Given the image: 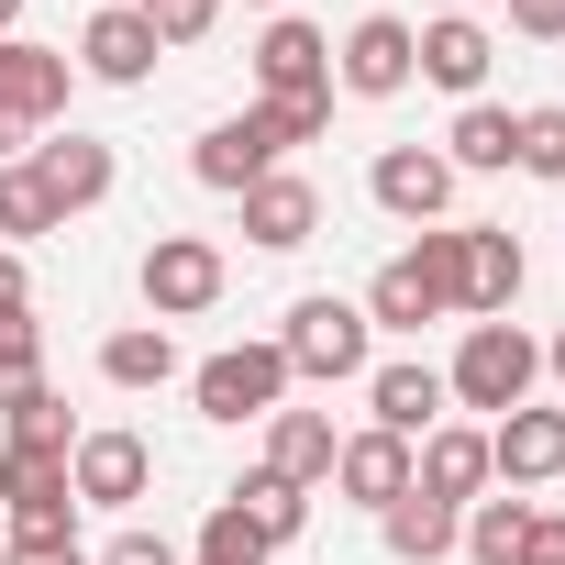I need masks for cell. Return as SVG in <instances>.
Returning a JSON list of instances; mask_svg holds the SVG:
<instances>
[{
	"instance_id": "obj_1",
	"label": "cell",
	"mask_w": 565,
	"mask_h": 565,
	"mask_svg": "<svg viewBox=\"0 0 565 565\" xmlns=\"http://www.w3.org/2000/svg\"><path fill=\"white\" fill-rule=\"evenodd\" d=\"M377 333H422V322H466V300H455V222H433V233H411L377 277H366V300H355Z\"/></svg>"
},
{
	"instance_id": "obj_2",
	"label": "cell",
	"mask_w": 565,
	"mask_h": 565,
	"mask_svg": "<svg viewBox=\"0 0 565 565\" xmlns=\"http://www.w3.org/2000/svg\"><path fill=\"white\" fill-rule=\"evenodd\" d=\"M532 377H543V344H532L521 322H466V344H455V366H444V399L477 411V422H499V411L532 399Z\"/></svg>"
},
{
	"instance_id": "obj_3",
	"label": "cell",
	"mask_w": 565,
	"mask_h": 565,
	"mask_svg": "<svg viewBox=\"0 0 565 565\" xmlns=\"http://www.w3.org/2000/svg\"><path fill=\"white\" fill-rule=\"evenodd\" d=\"M277 355H289V377H311V388H344V377L377 366V322H366L355 300L311 289V300H289V333H277Z\"/></svg>"
},
{
	"instance_id": "obj_4",
	"label": "cell",
	"mask_w": 565,
	"mask_h": 565,
	"mask_svg": "<svg viewBox=\"0 0 565 565\" xmlns=\"http://www.w3.org/2000/svg\"><path fill=\"white\" fill-rule=\"evenodd\" d=\"M134 289H145V311H156V322H200V311L233 289V266H222V244H211V233H156V244L134 255Z\"/></svg>"
},
{
	"instance_id": "obj_5",
	"label": "cell",
	"mask_w": 565,
	"mask_h": 565,
	"mask_svg": "<svg viewBox=\"0 0 565 565\" xmlns=\"http://www.w3.org/2000/svg\"><path fill=\"white\" fill-rule=\"evenodd\" d=\"M289 355L277 344H222V355H200L189 366V399H200V422H266V411H289Z\"/></svg>"
},
{
	"instance_id": "obj_6",
	"label": "cell",
	"mask_w": 565,
	"mask_h": 565,
	"mask_svg": "<svg viewBox=\"0 0 565 565\" xmlns=\"http://www.w3.org/2000/svg\"><path fill=\"white\" fill-rule=\"evenodd\" d=\"M255 100L266 111H289V100H333V34L300 23V12H277L255 34Z\"/></svg>"
},
{
	"instance_id": "obj_7",
	"label": "cell",
	"mask_w": 565,
	"mask_h": 565,
	"mask_svg": "<svg viewBox=\"0 0 565 565\" xmlns=\"http://www.w3.org/2000/svg\"><path fill=\"white\" fill-rule=\"evenodd\" d=\"M521 277H532V255H521L510 222H455V300H466V322H510Z\"/></svg>"
},
{
	"instance_id": "obj_8",
	"label": "cell",
	"mask_w": 565,
	"mask_h": 565,
	"mask_svg": "<svg viewBox=\"0 0 565 565\" xmlns=\"http://www.w3.org/2000/svg\"><path fill=\"white\" fill-rule=\"evenodd\" d=\"M67 488H78V510H134L156 488V444L122 433V422H100V433L67 444Z\"/></svg>"
},
{
	"instance_id": "obj_9",
	"label": "cell",
	"mask_w": 565,
	"mask_h": 565,
	"mask_svg": "<svg viewBox=\"0 0 565 565\" xmlns=\"http://www.w3.org/2000/svg\"><path fill=\"white\" fill-rule=\"evenodd\" d=\"M455 167H444V145H388L377 167H366V200L388 211V222H411V233H433L444 211H455Z\"/></svg>"
},
{
	"instance_id": "obj_10",
	"label": "cell",
	"mask_w": 565,
	"mask_h": 565,
	"mask_svg": "<svg viewBox=\"0 0 565 565\" xmlns=\"http://www.w3.org/2000/svg\"><path fill=\"white\" fill-rule=\"evenodd\" d=\"M411 78H422V45H411L399 12H366V23L333 45V89H355V100H399Z\"/></svg>"
},
{
	"instance_id": "obj_11",
	"label": "cell",
	"mask_w": 565,
	"mask_h": 565,
	"mask_svg": "<svg viewBox=\"0 0 565 565\" xmlns=\"http://www.w3.org/2000/svg\"><path fill=\"white\" fill-rule=\"evenodd\" d=\"M488 477L499 488H565V411H543V399L499 411L488 422Z\"/></svg>"
},
{
	"instance_id": "obj_12",
	"label": "cell",
	"mask_w": 565,
	"mask_h": 565,
	"mask_svg": "<svg viewBox=\"0 0 565 565\" xmlns=\"http://www.w3.org/2000/svg\"><path fill=\"white\" fill-rule=\"evenodd\" d=\"M67 89H78V56H56V45H34V34H0V122L45 134V122L67 111Z\"/></svg>"
},
{
	"instance_id": "obj_13",
	"label": "cell",
	"mask_w": 565,
	"mask_h": 565,
	"mask_svg": "<svg viewBox=\"0 0 565 565\" xmlns=\"http://www.w3.org/2000/svg\"><path fill=\"white\" fill-rule=\"evenodd\" d=\"M23 167L45 178V200H56V222H78V211H100V200L122 189V156H111L100 134H45V145H34Z\"/></svg>"
},
{
	"instance_id": "obj_14",
	"label": "cell",
	"mask_w": 565,
	"mask_h": 565,
	"mask_svg": "<svg viewBox=\"0 0 565 565\" xmlns=\"http://www.w3.org/2000/svg\"><path fill=\"white\" fill-rule=\"evenodd\" d=\"M411 488L444 499V510L488 499V488H499V477H488V422H433V433L411 444Z\"/></svg>"
},
{
	"instance_id": "obj_15",
	"label": "cell",
	"mask_w": 565,
	"mask_h": 565,
	"mask_svg": "<svg viewBox=\"0 0 565 565\" xmlns=\"http://www.w3.org/2000/svg\"><path fill=\"white\" fill-rule=\"evenodd\" d=\"M156 34H145V12H134V0H100V12L78 23V78H100V89H145L156 78Z\"/></svg>"
},
{
	"instance_id": "obj_16",
	"label": "cell",
	"mask_w": 565,
	"mask_h": 565,
	"mask_svg": "<svg viewBox=\"0 0 565 565\" xmlns=\"http://www.w3.org/2000/svg\"><path fill=\"white\" fill-rule=\"evenodd\" d=\"M411 45H422V78H433V89H455V100H488L499 34H488L477 12H433V23H411Z\"/></svg>"
},
{
	"instance_id": "obj_17",
	"label": "cell",
	"mask_w": 565,
	"mask_h": 565,
	"mask_svg": "<svg viewBox=\"0 0 565 565\" xmlns=\"http://www.w3.org/2000/svg\"><path fill=\"white\" fill-rule=\"evenodd\" d=\"M311 233H322V189H311V178L266 167V178L244 189V244H255V255H300Z\"/></svg>"
},
{
	"instance_id": "obj_18",
	"label": "cell",
	"mask_w": 565,
	"mask_h": 565,
	"mask_svg": "<svg viewBox=\"0 0 565 565\" xmlns=\"http://www.w3.org/2000/svg\"><path fill=\"white\" fill-rule=\"evenodd\" d=\"M266 167H277V134H266V111H233V122H211V134L189 145V178H200V189H222V200H244Z\"/></svg>"
},
{
	"instance_id": "obj_19",
	"label": "cell",
	"mask_w": 565,
	"mask_h": 565,
	"mask_svg": "<svg viewBox=\"0 0 565 565\" xmlns=\"http://www.w3.org/2000/svg\"><path fill=\"white\" fill-rule=\"evenodd\" d=\"M444 411H455V399H444V366H422V355H399V366H366V422H377V433L422 444Z\"/></svg>"
},
{
	"instance_id": "obj_20",
	"label": "cell",
	"mask_w": 565,
	"mask_h": 565,
	"mask_svg": "<svg viewBox=\"0 0 565 565\" xmlns=\"http://www.w3.org/2000/svg\"><path fill=\"white\" fill-rule=\"evenodd\" d=\"M322 488H344V510H388V499H411V444L366 422V433L333 444V477Z\"/></svg>"
},
{
	"instance_id": "obj_21",
	"label": "cell",
	"mask_w": 565,
	"mask_h": 565,
	"mask_svg": "<svg viewBox=\"0 0 565 565\" xmlns=\"http://www.w3.org/2000/svg\"><path fill=\"white\" fill-rule=\"evenodd\" d=\"M333 444H344L333 411H266V455H255V466L289 477V488H322V477H333Z\"/></svg>"
},
{
	"instance_id": "obj_22",
	"label": "cell",
	"mask_w": 565,
	"mask_h": 565,
	"mask_svg": "<svg viewBox=\"0 0 565 565\" xmlns=\"http://www.w3.org/2000/svg\"><path fill=\"white\" fill-rule=\"evenodd\" d=\"M510 145H521V111L466 100V111H455V134H444V167H455V178H510Z\"/></svg>"
},
{
	"instance_id": "obj_23",
	"label": "cell",
	"mask_w": 565,
	"mask_h": 565,
	"mask_svg": "<svg viewBox=\"0 0 565 565\" xmlns=\"http://www.w3.org/2000/svg\"><path fill=\"white\" fill-rule=\"evenodd\" d=\"M455 532H466V510H444V499H422V488L377 510V543H388L399 565H444V554H455Z\"/></svg>"
},
{
	"instance_id": "obj_24",
	"label": "cell",
	"mask_w": 565,
	"mask_h": 565,
	"mask_svg": "<svg viewBox=\"0 0 565 565\" xmlns=\"http://www.w3.org/2000/svg\"><path fill=\"white\" fill-rule=\"evenodd\" d=\"M0 510H12V521L78 510V488H67V455H34V444H0Z\"/></svg>"
},
{
	"instance_id": "obj_25",
	"label": "cell",
	"mask_w": 565,
	"mask_h": 565,
	"mask_svg": "<svg viewBox=\"0 0 565 565\" xmlns=\"http://www.w3.org/2000/svg\"><path fill=\"white\" fill-rule=\"evenodd\" d=\"M222 499H233V510H244V521L266 532V554H277V543H300V532H311V488H289V477H266V466H244V477H233Z\"/></svg>"
},
{
	"instance_id": "obj_26",
	"label": "cell",
	"mask_w": 565,
	"mask_h": 565,
	"mask_svg": "<svg viewBox=\"0 0 565 565\" xmlns=\"http://www.w3.org/2000/svg\"><path fill=\"white\" fill-rule=\"evenodd\" d=\"M100 377H111V388H167V377H178V333H167V322H122V333L100 344Z\"/></svg>"
},
{
	"instance_id": "obj_27",
	"label": "cell",
	"mask_w": 565,
	"mask_h": 565,
	"mask_svg": "<svg viewBox=\"0 0 565 565\" xmlns=\"http://www.w3.org/2000/svg\"><path fill=\"white\" fill-rule=\"evenodd\" d=\"M521 532H532V499H521V488H510V499H466L455 554H466V565H521Z\"/></svg>"
},
{
	"instance_id": "obj_28",
	"label": "cell",
	"mask_w": 565,
	"mask_h": 565,
	"mask_svg": "<svg viewBox=\"0 0 565 565\" xmlns=\"http://www.w3.org/2000/svg\"><path fill=\"white\" fill-rule=\"evenodd\" d=\"M45 233H56V200H45V178L12 156V167H0V244L23 255V244H45Z\"/></svg>"
},
{
	"instance_id": "obj_29",
	"label": "cell",
	"mask_w": 565,
	"mask_h": 565,
	"mask_svg": "<svg viewBox=\"0 0 565 565\" xmlns=\"http://www.w3.org/2000/svg\"><path fill=\"white\" fill-rule=\"evenodd\" d=\"M0 422H12V444H34V455H67V444H78V422H67V399H56L45 377L0 399Z\"/></svg>"
},
{
	"instance_id": "obj_30",
	"label": "cell",
	"mask_w": 565,
	"mask_h": 565,
	"mask_svg": "<svg viewBox=\"0 0 565 565\" xmlns=\"http://www.w3.org/2000/svg\"><path fill=\"white\" fill-rule=\"evenodd\" d=\"M510 167H521V178H543V189H565V100H532V111H521Z\"/></svg>"
},
{
	"instance_id": "obj_31",
	"label": "cell",
	"mask_w": 565,
	"mask_h": 565,
	"mask_svg": "<svg viewBox=\"0 0 565 565\" xmlns=\"http://www.w3.org/2000/svg\"><path fill=\"white\" fill-rule=\"evenodd\" d=\"M189 565H266V532L233 510V499H211V521H200V554Z\"/></svg>"
},
{
	"instance_id": "obj_32",
	"label": "cell",
	"mask_w": 565,
	"mask_h": 565,
	"mask_svg": "<svg viewBox=\"0 0 565 565\" xmlns=\"http://www.w3.org/2000/svg\"><path fill=\"white\" fill-rule=\"evenodd\" d=\"M34 377H45V322L34 311H0V399L34 388Z\"/></svg>"
},
{
	"instance_id": "obj_33",
	"label": "cell",
	"mask_w": 565,
	"mask_h": 565,
	"mask_svg": "<svg viewBox=\"0 0 565 565\" xmlns=\"http://www.w3.org/2000/svg\"><path fill=\"white\" fill-rule=\"evenodd\" d=\"M134 12H145L156 45H200V34L222 23V0H134Z\"/></svg>"
},
{
	"instance_id": "obj_34",
	"label": "cell",
	"mask_w": 565,
	"mask_h": 565,
	"mask_svg": "<svg viewBox=\"0 0 565 565\" xmlns=\"http://www.w3.org/2000/svg\"><path fill=\"white\" fill-rule=\"evenodd\" d=\"M89 565H189V554H178L167 532H111V543H100Z\"/></svg>"
},
{
	"instance_id": "obj_35",
	"label": "cell",
	"mask_w": 565,
	"mask_h": 565,
	"mask_svg": "<svg viewBox=\"0 0 565 565\" xmlns=\"http://www.w3.org/2000/svg\"><path fill=\"white\" fill-rule=\"evenodd\" d=\"M255 111H266V100H255ZM322 122H333V100H289V111H266V134H277V156H289V145H311Z\"/></svg>"
},
{
	"instance_id": "obj_36",
	"label": "cell",
	"mask_w": 565,
	"mask_h": 565,
	"mask_svg": "<svg viewBox=\"0 0 565 565\" xmlns=\"http://www.w3.org/2000/svg\"><path fill=\"white\" fill-rule=\"evenodd\" d=\"M510 34H532V45H565V0H510Z\"/></svg>"
},
{
	"instance_id": "obj_37",
	"label": "cell",
	"mask_w": 565,
	"mask_h": 565,
	"mask_svg": "<svg viewBox=\"0 0 565 565\" xmlns=\"http://www.w3.org/2000/svg\"><path fill=\"white\" fill-rule=\"evenodd\" d=\"M521 565H565V510H532V532H521Z\"/></svg>"
},
{
	"instance_id": "obj_38",
	"label": "cell",
	"mask_w": 565,
	"mask_h": 565,
	"mask_svg": "<svg viewBox=\"0 0 565 565\" xmlns=\"http://www.w3.org/2000/svg\"><path fill=\"white\" fill-rule=\"evenodd\" d=\"M0 311H34V277H23V255L0 244Z\"/></svg>"
},
{
	"instance_id": "obj_39",
	"label": "cell",
	"mask_w": 565,
	"mask_h": 565,
	"mask_svg": "<svg viewBox=\"0 0 565 565\" xmlns=\"http://www.w3.org/2000/svg\"><path fill=\"white\" fill-rule=\"evenodd\" d=\"M12 156H34V134H23V122H0V167H12Z\"/></svg>"
},
{
	"instance_id": "obj_40",
	"label": "cell",
	"mask_w": 565,
	"mask_h": 565,
	"mask_svg": "<svg viewBox=\"0 0 565 565\" xmlns=\"http://www.w3.org/2000/svg\"><path fill=\"white\" fill-rule=\"evenodd\" d=\"M12 565H89V543H67V554H12Z\"/></svg>"
},
{
	"instance_id": "obj_41",
	"label": "cell",
	"mask_w": 565,
	"mask_h": 565,
	"mask_svg": "<svg viewBox=\"0 0 565 565\" xmlns=\"http://www.w3.org/2000/svg\"><path fill=\"white\" fill-rule=\"evenodd\" d=\"M543 377H554V388H565V333H554V344H543Z\"/></svg>"
},
{
	"instance_id": "obj_42",
	"label": "cell",
	"mask_w": 565,
	"mask_h": 565,
	"mask_svg": "<svg viewBox=\"0 0 565 565\" xmlns=\"http://www.w3.org/2000/svg\"><path fill=\"white\" fill-rule=\"evenodd\" d=\"M0 34H23V0H0Z\"/></svg>"
},
{
	"instance_id": "obj_43",
	"label": "cell",
	"mask_w": 565,
	"mask_h": 565,
	"mask_svg": "<svg viewBox=\"0 0 565 565\" xmlns=\"http://www.w3.org/2000/svg\"><path fill=\"white\" fill-rule=\"evenodd\" d=\"M0 565H12V543H0Z\"/></svg>"
},
{
	"instance_id": "obj_44",
	"label": "cell",
	"mask_w": 565,
	"mask_h": 565,
	"mask_svg": "<svg viewBox=\"0 0 565 565\" xmlns=\"http://www.w3.org/2000/svg\"><path fill=\"white\" fill-rule=\"evenodd\" d=\"M255 12H277V0H255Z\"/></svg>"
}]
</instances>
